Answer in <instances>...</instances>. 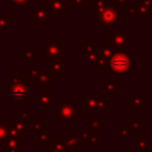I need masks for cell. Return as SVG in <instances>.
<instances>
[{
  "instance_id": "9c48e42d",
  "label": "cell",
  "mask_w": 152,
  "mask_h": 152,
  "mask_svg": "<svg viewBox=\"0 0 152 152\" xmlns=\"http://www.w3.org/2000/svg\"><path fill=\"white\" fill-rule=\"evenodd\" d=\"M81 52L84 53V56L87 57L89 64L91 65L99 57V53H100V48L96 46L95 43H90V44H87L81 48Z\"/></svg>"
},
{
  "instance_id": "f546056e",
  "label": "cell",
  "mask_w": 152,
  "mask_h": 152,
  "mask_svg": "<svg viewBox=\"0 0 152 152\" xmlns=\"http://www.w3.org/2000/svg\"><path fill=\"white\" fill-rule=\"evenodd\" d=\"M107 6V0H91V7L96 11Z\"/></svg>"
},
{
  "instance_id": "1f68e13d",
  "label": "cell",
  "mask_w": 152,
  "mask_h": 152,
  "mask_svg": "<svg viewBox=\"0 0 152 152\" xmlns=\"http://www.w3.org/2000/svg\"><path fill=\"white\" fill-rule=\"evenodd\" d=\"M53 137H52V134H48V133H44V134H40L39 135V138L37 139V144L38 145H40L42 142H46L48 140H50V139H52Z\"/></svg>"
},
{
  "instance_id": "5b68a950",
  "label": "cell",
  "mask_w": 152,
  "mask_h": 152,
  "mask_svg": "<svg viewBox=\"0 0 152 152\" xmlns=\"http://www.w3.org/2000/svg\"><path fill=\"white\" fill-rule=\"evenodd\" d=\"M127 38H128V32L124 31L122 26H118V31L107 32V44L113 50L127 51L128 49Z\"/></svg>"
},
{
  "instance_id": "8fae6325",
  "label": "cell",
  "mask_w": 152,
  "mask_h": 152,
  "mask_svg": "<svg viewBox=\"0 0 152 152\" xmlns=\"http://www.w3.org/2000/svg\"><path fill=\"white\" fill-rule=\"evenodd\" d=\"M96 99L97 96L95 95L94 91H87L86 95L81 96V106L87 110V112H93L96 108Z\"/></svg>"
},
{
  "instance_id": "ffe728a7",
  "label": "cell",
  "mask_w": 152,
  "mask_h": 152,
  "mask_svg": "<svg viewBox=\"0 0 152 152\" xmlns=\"http://www.w3.org/2000/svg\"><path fill=\"white\" fill-rule=\"evenodd\" d=\"M20 51H21L20 56L25 58L26 63L32 64L33 68H34L36 66V58H34V51H36V49L34 48H32V49H24V48H21Z\"/></svg>"
},
{
  "instance_id": "e575fe53",
  "label": "cell",
  "mask_w": 152,
  "mask_h": 152,
  "mask_svg": "<svg viewBox=\"0 0 152 152\" xmlns=\"http://www.w3.org/2000/svg\"><path fill=\"white\" fill-rule=\"evenodd\" d=\"M128 11H129V13L131 14H138V10H137V6L135 5H131V6H128Z\"/></svg>"
},
{
  "instance_id": "8d00e7d4",
  "label": "cell",
  "mask_w": 152,
  "mask_h": 152,
  "mask_svg": "<svg viewBox=\"0 0 152 152\" xmlns=\"http://www.w3.org/2000/svg\"><path fill=\"white\" fill-rule=\"evenodd\" d=\"M44 1H45V4H48V5H49V4H50L52 0H44Z\"/></svg>"
},
{
  "instance_id": "52a82bcc",
  "label": "cell",
  "mask_w": 152,
  "mask_h": 152,
  "mask_svg": "<svg viewBox=\"0 0 152 152\" xmlns=\"http://www.w3.org/2000/svg\"><path fill=\"white\" fill-rule=\"evenodd\" d=\"M32 20L37 23V25H46L50 20H52V12L48 4L42 5L38 4L36 8L32 10Z\"/></svg>"
},
{
  "instance_id": "484cf974",
  "label": "cell",
  "mask_w": 152,
  "mask_h": 152,
  "mask_svg": "<svg viewBox=\"0 0 152 152\" xmlns=\"http://www.w3.org/2000/svg\"><path fill=\"white\" fill-rule=\"evenodd\" d=\"M8 137H12V138H15V139H25L26 135H25V132H23L20 129H17L13 126L8 125Z\"/></svg>"
},
{
  "instance_id": "6da1fadb",
  "label": "cell",
  "mask_w": 152,
  "mask_h": 152,
  "mask_svg": "<svg viewBox=\"0 0 152 152\" xmlns=\"http://www.w3.org/2000/svg\"><path fill=\"white\" fill-rule=\"evenodd\" d=\"M52 115L59 122H74L76 118L80 116V108L74 103L68 101H59L53 108Z\"/></svg>"
},
{
  "instance_id": "d6986e66",
  "label": "cell",
  "mask_w": 152,
  "mask_h": 152,
  "mask_svg": "<svg viewBox=\"0 0 152 152\" xmlns=\"http://www.w3.org/2000/svg\"><path fill=\"white\" fill-rule=\"evenodd\" d=\"M6 148H5V152H20V144L19 141L15 139V138H12V137H8L5 141H4Z\"/></svg>"
},
{
  "instance_id": "e0dca14e",
  "label": "cell",
  "mask_w": 152,
  "mask_h": 152,
  "mask_svg": "<svg viewBox=\"0 0 152 152\" xmlns=\"http://www.w3.org/2000/svg\"><path fill=\"white\" fill-rule=\"evenodd\" d=\"M63 142L64 145L69 148H72L75 151H78V147L81 145V141H80V138L77 135H70V134H64V138H63Z\"/></svg>"
},
{
  "instance_id": "cb8c5ba5",
  "label": "cell",
  "mask_w": 152,
  "mask_h": 152,
  "mask_svg": "<svg viewBox=\"0 0 152 152\" xmlns=\"http://www.w3.org/2000/svg\"><path fill=\"white\" fill-rule=\"evenodd\" d=\"M48 148L51 150L52 152H69L68 147L64 145V142L58 141V140H52V144H49Z\"/></svg>"
},
{
  "instance_id": "7a4b0ae2",
  "label": "cell",
  "mask_w": 152,
  "mask_h": 152,
  "mask_svg": "<svg viewBox=\"0 0 152 152\" xmlns=\"http://www.w3.org/2000/svg\"><path fill=\"white\" fill-rule=\"evenodd\" d=\"M97 25H113L122 19V6L107 5L106 7L96 11Z\"/></svg>"
},
{
  "instance_id": "d4e9b609",
  "label": "cell",
  "mask_w": 152,
  "mask_h": 152,
  "mask_svg": "<svg viewBox=\"0 0 152 152\" xmlns=\"http://www.w3.org/2000/svg\"><path fill=\"white\" fill-rule=\"evenodd\" d=\"M128 103H129V106H132L134 108L135 112H138L140 109V107L142 106V103H144V97L137 96V95L135 96H129L128 97Z\"/></svg>"
},
{
  "instance_id": "7c38bea8",
  "label": "cell",
  "mask_w": 152,
  "mask_h": 152,
  "mask_svg": "<svg viewBox=\"0 0 152 152\" xmlns=\"http://www.w3.org/2000/svg\"><path fill=\"white\" fill-rule=\"evenodd\" d=\"M78 138H80L81 144H100L101 142V134L91 133V132L87 131L86 128H83L80 132Z\"/></svg>"
},
{
  "instance_id": "f35d334b",
  "label": "cell",
  "mask_w": 152,
  "mask_h": 152,
  "mask_svg": "<svg viewBox=\"0 0 152 152\" xmlns=\"http://www.w3.org/2000/svg\"><path fill=\"white\" fill-rule=\"evenodd\" d=\"M76 152H90V151H88V150H83V151H76Z\"/></svg>"
},
{
  "instance_id": "ab89813d",
  "label": "cell",
  "mask_w": 152,
  "mask_h": 152,
  "mask_svg": "<svg viewBox=\"0 0 152 152\" xmlns=\"http://www.w3.org/2000/svg\"><path fill=\"white\" fill-rule=\"evenodd\" d=\"M124 152H141V151H124Z\"/></svg>"
},
{
  "instance_id": "b9f144b4",
  "label": "cell",
  "mask_w": 152,
  "mask_h": 152,
  "mask_svg": "<svg viewBox=\"0 0 152 152\" xmlns=\"http://www.w3.org/2000/svg\"><path fill=\"white\" fill-rule=\"evenodd\" d=\"M151 93H152V86H151Z\"/></svg>"
},
{
  "instance_id": "30bf717a",
  "label": "cell",
  "mask_w": 152,
  "mask_h": 152,
  "mask_svg": "<svg viewBox=\"0 0 152 152\" xmlns=\"http://www.w3.org/2000/svg\"><path fill=\"white\" fill-rule=\"evenodd\" d=\"M53 94L52 91H37V102L36 104L40 108H43L44 112H46V108L52 106Z\"/></svg>"
},
{
  "instance_id": "2e32d148",
  "label": "cell",
  "mask_w": 152,
  "mask_h": 152,
  "mask_svg": "<svg viewBox=\"0 0 152 152\" xmlns=\"http://www.w3.org/2000/svg\"><path fill=\"white\" fill-rule=\"evenodd\" d=\"M102 95L103 96H107V95H116L118 93V83L115 80L113 81H106L103 80L102 81Z\"/></svg>"
},
{
  "instance_id": "ac0fdd59",
  "label": "cell",
  "mask_w": 152,
  "mask_h": 152,
  "mask_svg": "<svg viewBox=\"0 0 152 152\" xmlns=\"http://www.w3.org/2000/svg\"><path fill=\"white\" fill-rule=\"evenodd\" d=\"M124 127H125L129 133H138V132L144 127V124H142V122H139L138 119L132 118L128 122L124 124Z\"/></svg>"
},
{
  "instance_id": "4316f807",
  "label": "cell",
  "mask_w": 152,
  "mask_h": 152,
  "mask_svg": "<svg viewBox=\"0 0 152 152\" xmlns=\"http://www.w3.org/2000/svg\"><path fill=\"white\" fill-rule=\"evenodd\" d=\"M8 138V126H5L2 118H0V142H4Z\"/></svg>"
},
{
  "instance_id": "5bb4252c",
  "label": "cell",
  "mask_w": 152,
  "mask_h": 152,
  "mask_svg": "<svg viewBox=\"0 0 152 152\" xmlns=\"http://www.w3.org/2000/svg\"><path fill=\"white\" fill-rule=\"evenodd\" d=\"M48 69L52 74H63L64 69V63H63V57H53V58H48Z\"/></svg>"
},
{
  "instance_id": "f1b7e54d",
  "label": "cell",
  "mask_w": 152,
  "mask_h": 152,
  "mask_svg": "<svg viewBox=\"0 0 152 152\" xmlns=\"http://www.w3.org/2000/svg\"><path fill=\"white\" fill-rule=\"evenodd\" d=\"M0 30H5V31L10 30V17L8 15L0 17Z\"/></svg>"
},
{
  "instance_id": "7402d4cb",
  "label": "cell",
  "mask_w": 152,
  "mask_h": 152,
  "mask_svg": "<svg viewBox=\"0 0 152 152\" xmlns=\"http://www.w3.org/2000/svg\"><path fill=\"white\" fill-rule=\"evenodd\" d=\"M134 148L135 151H146L150 148V140L145 138V135H140V138L134 140Z\"/></svg>"
},
{
  "instance_id": "277c9868",
  "label": "cell",
  "mask_w": 152,
  "mask_h": 152,
  "mask_svg": "<svg viewBox=\"0 0 152 152\" xmlns=\"http://www.w3.org/2000/svg\"><path fill=\"white\" fill-rule=\"evenodd\" d=\"M4 94L11 101H24L30 94V82H19L4 87Z\"/></svg>"
},
{
  "instance_id": "ba28073f",
  "label": "cell",
  "mask_w": 152,
  "mask_h": 152,
  "mask_svg": "<svg viewBox=\"0 0 152 152\" xmlns=\"http://www.w3.org/2000/svg\"><path fill=\"white\" fill-rule=\"evenodd\" d=\"M49 7L53 14L65 15L69 12V0H52Z\"/></svg>"
},
{
  "instance_id": "44dd1931",
  "label": "cell",
  "mask_w": 152,
  "mask_h": 152,
  "mask_svg": "<svg viewBox=\"0 0 152 152\" xmlns=\"http://www.w3.org/2000/svg\"><path fill=\"white\" fill-rule=\"evenodd\" d=\"M46 127H48V125L45 124V122H43L42 120H40V118H38L32 125H31V132L32 133H34V134H44V133H46Z\"/></svg>"
},
{
  "instance_id": "9a60e30c",
  "label": "cell",
  "mask_w": 152,
  "mask_h": 152,
  "mask_svg": "<svg viewBox=\"0 0 152 152\" xmlns=\"http://www.w3.org/2000/svg\"><path fill=\"white\" fill-rule=\"evenodd\" d=\"M36 81L38 82V84L50 86L52 84V72L49 69H37Z\"/></svg>"
},
{
  "instance_id": "3957f363",
  "label": "cell",
  "mask_w": 152,
  "mask_h": 152,
  "mask_svg": "<svg viewBox=\"0 0 152 152\" xmlns=\"http://www.w3.org/2000/svg\"><path fill=\"white\" fill-rule=\"evenodd\" d=\"M127 51H116L109 59V68L113 74H126L133 66V59Z\"/></svg>"
},
{
  "instance_id": "8992f818",
  "label": "cell",
  "mask_w": 152,
  "mask_h": 152,
  "mask_svg": "<svg viewBox=\"0 0 152 152\" xmlns=\"http://www.w3.org/2000/svg\"><path fill=\"white\" fill-rule=\"evenodd\" d=\"M42 56L45 58L63 57V43L58 42L57 37H49L42 43Z\"/></svg>"
},
{
  "instance_id": "836d02e7",
  "label": "cell",
  "mask_w": 152,
  "mask_h": 152,
  "mask_svg": "<svg viewBox=\"0 0 152 152\" xmlns=\"http://www.w3.org/2000/svg\"><path fill=\"white\" fill-rule=\"evenodd\" d=\"M128 134H129V132H128L125 127H122V128L120 129V132L118 133V139H124V138H126Z\"/></svg>"
},
{
  "instance_id": "4dcf8cb0",
  "label": "cell",
  "mask_w": 152,
  "mask_h": 152,
  "mask_svg": "<svg viewBox=\"0 0 152 152\" xmlns=\"http://www.w3.org/2000/svg\"><path fill=\"white\" fill-rule=\"evenodd\" d=\"M11 1H12V4L14 5L15 8L21 10V8H25V7H26V5L28 4L30 0H11Z\"/></svg>"
},
{
  "instance_id": "d6a6232c",
  "label": "cell",
  "mask_w": 152,
  "mask_h": 152,
  "mask_svg": "<svg viewBox=\"0 0 152 152\" xmlns=\"http://www.w3.org/2000/svg\"><path fill=\"white\" fill-rule=\"evenodd\" d=\"M84 0H74V8L80 10V8H84Z\"/></svg>"
},
{
  "instance_id": "4fadbf2b",
  "label": "cell",
  "mask_w": 152,
  "mask_h": 152,
  "mask_svg": "<svg viewBox=\"0 0 152 152\" xmlns=\"http://www.w3.org/2000/svg\"><path fill=\"white\" fill-rule=\"evenodd\" d=\"M10 126H13L17 129H20L25 132L26 128L31 127V119L27 113H25V118H11L10 119Z\"/></svg>"
},
{
  "instance_id": "83f0119b",
  "label": "cell",
  "mask_w": 152,
  "mask_h": 152,
  "mask_svg": "<svg viewBox=\"0 0 152 152\" xmlns=\"http://www.w3.org/2000/svg\"><path fill=\"white\" fill-rule=\"evenodd\" d=\"M97 112H106V96H97L96 99V108Z\"/></svg>"
},
{
  "instance_id": "74e56055",
  "label": "cell",
  "mask_w": 152,
  "mask_h": 152,
  "mask_svg": "<svg viewBox=\"0 0 152 152\" xmlns=\"http://www.w3.org/2000/svg\"><path fill=\"white\" fill-rule=\"evenodd\" d=\"M43 152H52V151H51V150H49V148H46V150H44Z\"/></svg>"
},
{
  "instance_id": "d590c367",
  "label": "cell",
  "mask_w": 152,
  "mask_h": 152,
  "mask_svg": "<svg viewBox=\"0 0 152 152\" xmlns=\"http://www.w3.org/2000/svg\"><path fill=\"white\" fill-rule=\"evenodd\" d=\"M127 0H112V4L114 5H119V6H122V4H125Z\"/></svg>"
},
{
  "instance_id": "603a6c76",
  "label": "cell",
  "mask_w": 152,
  "mask_h": 152,
  "mask_svg": "<svg viewBox=\"0 0 152 152\" xmlns=\"http://www.w3.org/2000/svg\"><path fill=\"white\" fill-rule=\"evenodd\" d=\"M86 129L91 133L101 134V120H99L97 118H94L90 122H88L86 125Z\"/></svg>"
},
{
  "instance_id": "60d3db41",
  "label": "cell",
  "mask_w": 152,
  "mask_h": 152,
  "mask_svg": "<svg viewBox=\"0 0 152 152\" xmlns=\"http://www.w3.org/2000/svg\"><path fill=\"white\" fill-rule=\"evenodd\" d=\"M102 152H112V151H110V150H103Z\"/></svg>"
}]
</instances>
